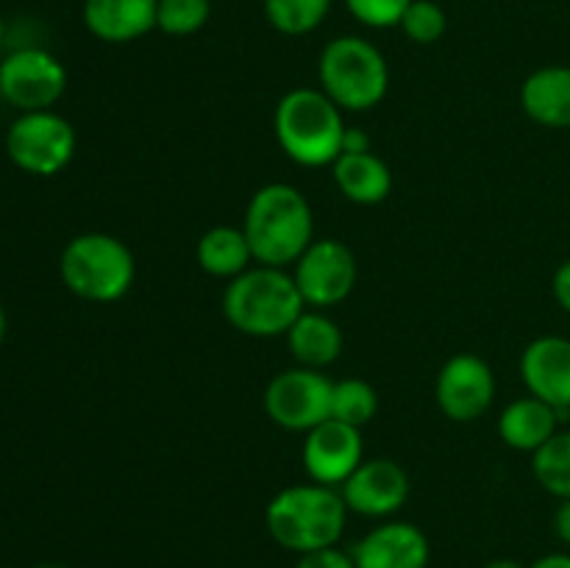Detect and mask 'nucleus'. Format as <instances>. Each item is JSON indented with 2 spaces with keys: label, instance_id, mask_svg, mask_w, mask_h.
Wrapping results in <instances>:
<instances>
[{
  "label": "nucleus",
  "instance_id": "b1692460",
  "mask_svg": "<svg viewBox=\"0 0 570 568\" xmlns=\"http://www.w3.org/2000/svg\"><path fill=\"white\" fill-rule=\"evenodd\" d=\"M379 412V393L365 379H340L332 390V418L362 429Z\"/></svg>",
  "mask_w": 570,
  "mask_h": 568
},
{
  "label": "nucleus",
  "instance_id": "2eb2a0df",
  "mask_svg": "<svg viewBox=\"0 0 570 568\" xmlns=\"http://www.w3.org/2000/svg\"><path fill=\"white\" fill-rule=\"evenodd\" d=\"M351 557L356 568H426L432 549L415 523L384 521L356 540Z\"/></svg>",
  "mask_w": 570,
  "mask_h": 568
},
{
  "label": "nucleus",
  "instance_id": "aec40b11",
  "mask_svg": "<svg viewBox=\"0 0 570 568\" xmlns=\"http://www.w3.org/2000/svg\"><path fill=\"white\" fill-rule=\"evenodd\" d=\"M284 337H287L295 362L304 368H315V371L334 365L340 360V354H343L345 345L343 329L323 310L301 312V317L289 326V332Z\"/></svg>",
  "mask_w": 570,
  "mask_h": 568
},
{
  "label": "nucleus",
  "instance_id": "9d476101",
  "mask_svg": "<svg viewBox=\"0 0 570 568\" xmlns=\"http://www.w3.org/2000/svg\"><path fill=\"white\" fill-rule=\"evenodd\" d=\"M293 267V278L306 306H315V310L343 304L354 293L356 276H360L354 251L343 239L334 237L312 239L309 248L298 256Z\"/></svg>",
  "mask_w": 570,
  "mask_h": 568
},
{
  "label": "nucleus",
  "instance_id": "1a4fd4ad",
  "mask_svg": "<svg viewBox=\"0 0 570 568\" xmlns=\"http://www.w3.org/2000/svg\"><path fill=\"white\" fill-rule=\"evenodd\" d=\"M67 89V70L42 48L11 50L0 59V95L9 106L26 111L53 109Z\"/></svg>",
  "mask_w": 570,
  "mask_h": 568
},
{
  "label": "nucleus",
  "instance_id": "7c9ffc66",
  "mask_svg": "<svg viewBox=\"0 0 570 568\" xmlns=\"http://www.w3.org/2000/svg\"><path fill=\"white\" fill-rule=\"evenodd\" d=\"M554 529H557V538H560L570 549V499H562L560 507H557Z\"/></svg>",
  "mask_w": 570,
  "mask_h": 568
},
{
  "label": "nucleus",
  "instance_id": "c9c22d12",
  "mask_svg": "<svg viewBox=\"0 0 570 568\" xmlns=\"http://www.w3.org/2000/svg\"><path fill=\"white\" fill-rule=\"evenodd\" d=\"M39 568H61V566H53V562H50V566H39Z\"/></svg>",
  "mask_w": 570,
  "mask_h": 568
},
{
  "label": "nucleus",
  "instance_id": "f8f14e48",
  "mask_svg": "<svg viewBox=\"0 0 570 568\" xmlns=\"http://www.w3.org/2000/svg\"><path fill=\"white\" fill-rule=\"evenodd\" d=\"M348 512L365 518H390L410 499V473L387 457L362 460L360 468L340 484Z\"/></svg>",
  "mask_w": 570,
  "mask_h": 568
},
{
  "label": "nucleus",
  "instance_id": "393cba45",
  "mask_svg": "<svg viewBox=\"0 0 570 568\" xmlns=\"http://www.w3.org/2000/svg\"><path fill=\"white\" fill-rule=\"evenodd\" d=\"M212 0H159L156 28L167 37H193L209 22Z\"/></svg>",
  "mask_w": 570,
  "mask_h": 568
},
{
  "label": "nucleus",
  "instance_id": "9b49d317",
  "mask_svg": "<svg viewBox=\"0 0 570 568\" xmlns=\"http://www.w3.org/2000/svg\"><path fill=\"white\" fill-rule=\"evenodd\" d=\"M495 373L479 354H454L438 373L434 401L456 423L479 421L493 407Z\"/></svg>",
  "mask_w": 570,
  "mask_h": 568
},
{
  "label": "nucleus",
  "instance_id": "20e7f679",
  "mask_svg": "<svg viewBox=\"0 0 570 568\" xmlns=\"http://www.w3.org/2000/svg\"><path fill=\"white\" fill-rule=\"evenodd\" d=\"M278 148L301 167H326L343 154V109L323 89L295 87L282 95L273 115Z\"/></svg>",
  "mask_w": 570,
  "mask_h": 568
},
{
  "label": "nucleus",
  "instance_id": "5701e85b",
  "mask_svg": "<svg viewBox=\"0 0 570 568\" xmlns=\"http://www.w3.org/2000/svg\"><path fill=\"white\" fill-rule=\"evenodd\" d=\"M332 11V0H265V17L284 37L317 31Z\"/></svg>",
  "mask_w": 570,
  "mask_h": 568
},
{
  "label": "nucleus",
  "instance_id": "7ed1b4c3",
  "mask_svg": "<svg viewBox=\"0 0 570 568\" xmlns=\"http://www.w3.org/2000/svg\"><path fill=\"white\" fill-rule=\"evenodd\" d=\"M304 310L306 301L287 267H248L223 293V315L248 337H282Z\"/></svg>",
  "mask_w": 570,
  "mask_h": 568
},
{
  "label": "nucleus",
  "instance_id": "2f4dec72",
  "mask_svg": "<svg viewBox=\"0 0 570 568\" xmlns=\"http://www.w3.org/2000/svg\"><path fill=\"white\" fill-rule=\"evenodd\" d=\"M529 568H570V555L568 551H551V555L538 557Z\"/></svg>",
  "mask_w": 570,
  "mask_h": 568
},
{
  "label": "nucleus",
  "instance_id": "f3484780",
  "mask_svg": "<svg viewBox=\"0 0 570 568\" xmlns=\"http://www.w3.org/2000/svg\"><path fill=\"white\" fill-rule=\"evenodd\" d=\"M560 412L538 395H523L510 401L499 415V438L510 449L534 454L540 445L549 443L560 432Z\"/></svg>",
  "mask_w": 570,
  "mask_h": 568
},
{
  "label": "nucleus",
  "instance_id": "dca6fc26",
  "mask_svg": "<svg viewBox=\"0 0 570 568\" xmlns=\"http://www.w3.org/2000/svg\"><path fill=\"white\" fill-rule=\"evenodd\" d=\"M159 0H83V26L95 39L128 45L156 28Z\"/></svg>",
  "mask_w": 570,
  "mask_h": 568
},
{
  "label": "nucleus",
  "instance_id": "a878e982",
  "mask_svg": "<svg viewBox=\"0 0 570 568\" xmlns=\"http://www.w3.org/2000/svg\"><path fill=\"white\" fill-rule=\"evenodd\" d=\"M399 28L406 33L410 42L434 45L438 39H443L445 28H449V17H445L443 6L434 3V0H412L410 9L401 17Z\"/></svg>",
  "mask_w": 570,
  "mask_h": 568
},
{
  "label": "nucleus",
  "instance_id": "6e6552de",
  "mask_svg": "<svg viewBox=\"0 0 570 568\" xmlns=\"http://www.w3.org/2000/svg\"><path fill=\"white\" fill-rule=\"evenodd\" d=\"M334 382L315 368H287L265 388V412L276 427L289 432H309L332 418Z\"/></svg>",
  "mask_w": 570,
  "mask_h": 568
},
{
  "label": "nucleus",
  "instance_id": "423d86ee",
  "mask_svg": "<svg viewBox=\"0 0 570 568\" xmlns=\"http://www.w3.org/2000/svg\"><path fill=\"white\" fill-rule=\"evenodd\" d=\"M317 81L343 111H367L387 95L390 67L371 39L343 33L321 50Z\"/></svg>",
  "mask_w": 570,
  "mask_h": 568
},
{
  "label": "nucleus",
  "instance_id": "0eeeda50",
  "mask_svg": "<svg viewBox=\"0 0 570 568\" xmlns=\"http://www.w3.org/2000/svg\"><path fill=\"white\" fill-rule=\"evenodd\" d=\"M6 154L22 173L56 176L76 156V128L53 109L26 111L9 126Z\"/></svg>",
  "mask_w": 570,
  "mask_h": 568
},
{
  "label": "nucleus",
  "instance_id": "f03ea898",
  "mask_svg": "<svg viewBox=\"0 0 570 568\" xmlns=\"http://www.w3.org/2000/svg\"><path fill=\"white\" fill-rule=\"evenodd\" d=\"M348 507L343 493L328 484L306 482L278 490L265 507V527L282 549L306 551L337 546L343 538Z\"/></svg>",
  "mask_w": 570,
  "mask_h": 568
},
{
  "label": "nucleus",
  "instance_id": "4be33fe9",
  "mask_svg": "<svg viewBox=\"0 0 570 568\" xmlns=\"http://www.w3.org/2000/svg\"><path fill=\"white\" fill-rule=\"evenodd\" d=\"M532 473L546 493L570 499V429H560L532 454Z\"/></svg>",
  "mask_w": 570,
  "mask_h": 568
},
{
  "label": "nucleus",
  "instance_id": "4468645a",
  "mask_svg": "<svg viewBox=\"0 0 570 568\" xmlns=\"http://www.w3.org/2000/svg\"><path fill=\"white\" fill-rule=\"evenodd\" d=\"M521 379L529 395L554 407L560 421L570 415V340L543 334L532 340L521 354Z\"/></svg>",
  "mask_w": 570,
  "mask_h": 568
},
{
  "label": "nucleus",
  "instance_id": "cd10ccee",
  "mask_svg": "<svg viewBox=\"0 0 570 568\" xmlns=\"http://www.w3.org/2000/svg\"><path fill=\"white\" fill-rule=\"evenodd\" d=\"M295 568H356L351 551L340 549V546H326V549L306 551V555H298V562Z\"/></svg>",
  "mask_w": 570,
  "mask_h": 568
},
{
  "label": "nucleus",
  "instance_id": "c85d7f7f",
  "mask_svg": "<svg viewBox=\"0 0 570 568\" xmlns=\"http://www.w3.org/2000/svg\"><path fill=\"white\" fill-rule=\"evenodd\" d=\"M551 293H554V301L560 304V310H566L570 315V256L566 262H560V267L554 271V278H551Z\"/></svg>",
  "mask_w": 570,
  "mask_h": 568
},
{
  "label": "nucleus",
  "instance_id": "473e14b6",
  "mask_svg": "<svg viewBox=\"0 0 570 568\" xmlns=\"http://www.w3.org/2000/svg\"><path fill=\"white\" fill-rule=\"evenodd\" d=\"M484 568H527V566H521L518 560H510V557H499V560H490Z\"/></svg>",
  "mask_w": 570,
  "mask_h": 568
},
{
  "label": "nucleus",
  "instance_id": "f704fd0d",
  "mask_svg": "<svg viewBox=\"0 0 570 568\" xmlns=\"http://www.w3.org/2000/svg\"><path fill=\"white\" fill-rule=\"evenodd\" d=\"M3 39H6V28H3V17H0V50H3Z\"/></svg>",
  "mask_w": 570,
  "mask_h": 568
},
{
  "label": "nucleus",
  "instance_id": "ddd939ff",
  "mask_svg": "<svg viewBox=\"0 0 570 568\" xmlns=\"http://www.w3.org/2000/svg\"><path fill=\"white\" fill-rule=\"evenodd\" d=\"M301 457H304V468L312 482L340 488L365 460L362 429L328 418L321 427L306 432Z\"/></svg>",
  "mask_w": 570,
  "mask_h": 568
},
{
  "label": "nucleus",
  "instance_id": "72a5a7b5",
  "mask_svg": "<svg viewBox=\"0 0 570 568\" xmlns=\"http://www.w3.org/2000/svg\"><path fill=\"white\" fill-rule=\"evenodd\" d=\"M6 329H9V321H6V310H3V304H0V345H3V340H6Z\"/></svg>",
  "mask_w": 570,
  "mask_h": 568
},
{
  "label": "nucleus",
  "instance_id": "f257e3e1",
  "mask_svg": "<svg viewBox=\"0 0 570 568\" xmlns=\"http://www.w3.org/2000/svg\"><path fill=\"white\" fill-rule=\"evenodd\" d=\"M243 232L259 265L287 267L295 265L315 239V215L298 187L273 182L250 195Z\"/></svg>",
  "mask_w": 570,
  "mask_h": 568
},
{
  "label": "nucleus",
  "instance_id": "6ab92c4d",
  "mask_svg": "<svg viewBox=\"0 0 570 568\" xmlns=\"http://www.w3.org/2000/svg\"><path fill=\"white\" fill-rule=\"evenodd\" d=\"M332 176L343 198L356 206H376L393 193V173H390L387 161L373 150L340 154L332 165Z\"/></svg>",
  "mask_w": 570,
  "mask_h": 568
},
{
  "label": "nucleus",
  "instance_id": "a211bd4d",
  "mask_svg": "<svg viewBox=\"0 0 570 568\" xmlns=\"http://www.w3.org/2000/svg\"><path fill=\"white\" fill-rule=\"evenodd\" d=\"M529 120L543 128H570V67L549 65L534 70L521 87Z\"/></svg>",
  "mask_w": 570,
  "mask_h": 568
},
{
  "label": "nucleus",
  "instance_id": "c756f323",
  "mask_svg": "<svg viewBox=\"0 0 570 568\" xmlns=\"http://www.w3.org/2000/svg\"><path fill=\"white\" fill-rule=\"evenodd\" d=\"M365 150H371V134H367L365 128L345 126L343 154H365Z\"/></svg>",
  "mask_w": 570,
  "mask_h": 568
},
{
  "label": "nucleus",
  "instance_id": "bb28decb",
  "mask_svg": "<svg viewBox=\"0 0 570 568\" xmlns=\"http://www.w3.org/2000/svg\"><path fill=\"white\" fill-rule=\"evenodd\" d=\"M410 3L412 0H345V9L367 28H395Z\"/></svg>",
  "mask_w": 570,
  "mask_h": 568
},
{
  "label": "nucleus",
  "instance_id": "412c9836",
  "mask_svg": "<svg viewBox=\"0 0 570 568\" xmlns=\"http://www.w3.org/2000/svg\"><path fill=\"white\" fill-rule=\"evenodd\" d=\"M195 259L200 271L215 278H228V282L256 262L243 226H215L204 232L195 248Z\"/></svg>",
  "mask_w": 570,
  "mask_h": 568
},
{
  "label": "nucleus",
  "instance_id": "39448f33",
  "mask_svg": "<svg viewBox=\"0 0 570 568\" xmlns=\"http://www.w3.org/2000/svg\"><path fill=\"white\" fill-rule=\"evenodd\" d=\"M65 287L89 304H115L126 298L137 278V259L120 237L87 232L65 245L59 259Z\"/></svg>",
  "mask_w": 570,
  "mask_h": 568
}]
</instances>
